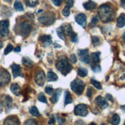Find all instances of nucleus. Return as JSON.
I'll use <instances>...</instances> for the list:
<instances>
[{"instance_id": "f257e3e1", "label": "nucleus", "mask_w": 125, "mask_h": 125, "mask_svg": "<svg viewBox=\"0 0 125 125\" xmlns=\"http://www.w3.org/2000/svg\"><path fill=\"white\" fill-rule=\"evenodd\" d=\"M98 15L100 17V19L104 23H107L113 19L115 13L112 8L107 4L101 5L98 8Z\"/></svg>"}, {"instance_id": "f03ea898", "label": "nucleus", "mask_w": 125, "mask_h": 125, "mask_svg": "<svg viewBox=\"0 0 125 125\" xmlns=\"http://www.w3.org/2000/svg\"><path fill=\"white\" fill-rule=\"evenodd\" d=\"M56 68L58 70H59L63 75L66 76L68 73H69L72 69V66L70 63L68 59L65 57L64 59H62L60 60L57 61L56 63Z\"/></svg>"}, {"instance_id": "7ed1b4c3", "label": "nucleus", "mask_w": 125, "mask_h": 125, "mask_svg": "<svg viewBox=\"0 0 125 125\" xmlns=\"http://www.w3.org/2000/svg\"><path fill=\"white\" fill-rule=\"evenodd\" d=\"M84 86L85 84L84 83V81H82L80 79H75L74 81L71 83V88L78 95H81L83 93V91L84 90Z\"/></svg>"}, {"instance_id": "20e7f679", "label": "nucleus", "mask_w": 125, "mask_h": 125, "mask_svg": "<svg viewBox=\"0 0 125 125\" xmlns=\"http://www.w3.org/2000/svg\"><path fill=\"white\" fill-rule=\"evenodd\" d=\"M39 20L41 23L46 25V26H49V25H52L55 23V15L52 13H48L43 14L41 16H39Z\"/></svg>"}, {"instance_id": "39448f33", "label": "nucleus", "mask_w": 125, "mask_h": 125, "mask_svg": "<svg viewBox=\"0 0 125 125\" xmlns=\"http://www.w3.org/2000/svg\"><path fill=\"white\" fill-rule=\"evenodd\" d=\"M10 74L6 69L0 68V86H5L10 81Z\"/></svg>"}, {"instance_id": "423d86ee", "label": "nucleus", "mask_w": 125, "mask_h": 125, "mask_svg": "<svg viewBox=\"0 0 125 125\" xmlns=\"http://www.w3.org/2000/svg\"><path fill=\"white\" fill-rule=\"evenodd\" d=\"M74 114L77 116L85 117L88 114V107L85 104H78L74 108Z\"/></svg>"}, {"instance_id": "0eeeda50", "label": "nucleus", "mask_w": 125, "mask_h": 125, "mask_svg": "<svg viewBox=\"0 0 125 125\" xmlns=\"http://www.w3.org/2000/svg\"><path fill=\"white\" fill-rule=\"evenodd\" d=\"M9 22L8 20L0 21V35L2 36H7L9 35Z\"/></svg>"}, {"instance_id": "6e6552de", "label": "nucleus", "mask_w": 125, "mask_h": 125, "mask_svg": "<svg viewBox=\"0 0 125 125\" xmlns=\"http://www.w3.org/2000/svg\"><path fill=\"white\" fill-rule=\"evenodd\" d=\"M35 82L36 84L42 86L45 82V74L43 70H39L35 76Z\"/></svg>"}, {"instance_id": "1a4fd4ad", "label": "nucleus", "mask_w": 125, "mask_h": 125, "mask_svg": "<svg viewBox=\"0 0 125 125\" xmlns=\"http://www.w3.org/2000/svg\"><path fill=\"white\" fill-rule=\"evenodd\" d=\"M21 32L24 36H27L31 30V26L29 22H23L20 26Z\"/></svg>"}, {"instance_id": "9d476101", "label": "nucleus", "mask_w": 125, "mask_h": 125, "mask_svg": "<svg viewBox=\"0 0 125 125\" xmlns=\"http://www.w3.org/2000/svg\"><path fill=\"white\" fill-rule=\"evenodd\" d=\"M75 21L78 25H80L81 27L85 28L87 25V17L84 13L78 14L75 16Z\"/></svg>"}, {"instance_id": "9b49d317", "label": "nucleus", "mask_w": 125, "mask_h": 125, "mask_svg": "<svg viewBox=\"0 0 125 125\" xmlns=\"http://www.w3.org/2000/svg\"><path fill=\"white\" fill-rule=\"evenodd\" d=\"M95 103L98 105L101 109H105L108 107V103L107 100L104 97H102L101 96H98L95 98Z\"/></svg>"}, {"instance_id": "f8f14e48", "label": "nucleus", "mask_w": 125, "mask_h": 125, "mask_svg": "<svg viewBox=\"0 0 125 125\" xmlns=\"http://www.w3.org/2000/svg\"><path fill=\"white\" fill-rule=\"evenodd\" d=\"M4 125H19V121L16 117L11 116L5 121Z\"/></svg>"}, {"instance_id": "ddd939ff", "label": "nucleus", "mask_w": 125, "mask_h": 125, "mask_svg": "<svg viewBox=\"0 0 125 125\" xmlns=\"http://www.w3.org/2000/svg\"><path fill=\"white\" fill-rule=\"evenodd\" d=\"M12 74H13V77L15 78L17 77H19V76H21V67L18 64H12Z\"/></svg>"}, {"instance_id": "4468645a", "label": "nucleus", "mask_w": 125, "mask_h": 125, "mask_svg": "<svg viewBox=\"0 0 125 125\" xmlns=\"http://www.w3.org/2000/svg\"><path fill=\"white\" fill-rule=\"evenodd\" d=\"M40 40L42 42L45 47L49 46L52 44V37L49 35H43L40 36Z\"/></svg>"}, {"instance_id": "2eb2a0df", "label": "nucleus", "mask_w": 125, "mask_h": 125, "mask_svg": "<svg viewBox=\"0 0 125 125\" xmlns=\"http://www.w3.org/2000/svg\"><path fill=\"white\" fill-rule=\"evenodd\" d=\"M61 27H62V29L64 32V34L67 36H71L74 32L72 28V26L70 24H63Z\"/></svg>"}, {"instance_id": "dca6fc26", "label": "nucleus", "mask_w": 125, "mask_h": 125, "mask_svg": "<svg viewBox=\"0 0 125 125\" xmlns=\"http://www.w3.org/2000/svg\"><path fill=\"white\" fill-rule=\"evenodd\" d=\"M83 6L86 10H92L97 8V4L92 1V0H89V1L83 4Z\"/></svg>"}, {"instance_id": "f3484780", "label": "nucleus", "mask_w": 125, "mask_h": 125, "mask_svg": "<svg viewBox=\"0 0 125 125\" xmlns=\"http://www.w3.org/2000/svg\"><path fill=\"white\" fill-rule=\"evenodd\" d=\"M11 91L14 94H15L16 96H19L20 93H21V90H20V86H19V84L17 83H12L11 85Z\"/></svg>"}, {"instance_id": "a211bd4d", "label": "nucleus", "mask_w": 125, "mask_h": 125, "mask_svg": "<svg viewBox=\"0 0 125 125\" xmlns=\"http://www.w3.org/2000/svg\"><path fill=\"white\" fill-rule=\"evenodd\" d=\"M117 24L119 28H123L125 26V15L124 14H121L119 16L117 21Z\"/></svg>"}, {"instance_id": "6ab92c4d", "label": "nucleus", "mask_w": 125, "mask_h": 125, "mask_svg": "<svg viewBox=\"0 0 125 125\" xmlns=\"http://www.w3.org/2000/svg\"><path fill=\"white\" fill-rule=\"evenodd\" d=\"M61 92H62V90L60 89H57L55 90V94H53V97H52V98L50 99L51 100V102L53 103V104H55V103H56L58 99H59V97H60L61 95Z\"/></svg>"}, {"instance_id": "aec40b11", "label": "nucleus", "mask_w": 125, "mask_h": 125, "mask_svg": "<svg viewBox=\"0 0 125 125\" xmlns=\"http://www.w3.org/2000/svg\"><path fill=\"white\" fill-rule=\"evenodd\" d=\"M100 52H96V53H92L91 57L92 59V62L93 63H98L100 62Z\"/></svg>"}, {"instance_id": "412c9836", "label": "nucleus", "mask_w": 125, "mask_h": 125, "mask_svg": "<svg viewBox=\"0 0 125 125\" xmlns=\"http://www.w3.org/2000/svg\"><path fill=\"white\" fill-rule=\"evenodd\" d=\"M58 80V76L52 71H49L47 73V80L48 81H56Z\"/></svg>"}, {"instance_id": "4be33fe9", "label": "nucleus", "mask_w": 125, "mask_h": 125, "mask_svg": "<svg viewBox=\"0 0 125 125\" xmlns=\"http://www.w3.org/2000/svg\"><path fill=\"white\" fill-rule=\"evenodd\" d=\"M22 63L25 67H28V68H31L32 66H33V62H32V60H31L29 57L22 58Z\"/></svg>"}, {"instance_id": "5701e85b", "label": "nucleus", "mask_w": 125, "mask_h": 125, "mask_svg": "<svg viewBox=\"0 0 125 125\" xmlns=\"http://www.w3.org/2000/svg\"><path fill=\"white\" fill-rule=\"evenodd\" d=\"M72 101L73 100L72 95L69 93V91H66L65 92V97H64V105L69 104L71 103H72Z\"/></svg>"}, {"instance_id": "b1692460", "label": "nucleus", "mask_w": 125, "mask_h": 125, "mask_svg": "<svg viewBox=\"0 0 125 125\" xmlns=\"http://www.w3.org/2000/svg\"><path fill=\"white\" fill-rule=\"evenodd\" d=\"M120 121H121V119H120V117H119L118 114L115 113V114H114L111 120L110 121V122L113 124V125H118L120 124Z\"/></svg>"}, {"instance_id": "393cba45", "label": "nucleus", "mask_w": 125, "mask_h": 125, "mask_svg": "<svg viewBox=\"0 0 125 125\" xmlns=\"http://www.w3.org/2000/svg\"><path fill=\"white\" fill-rule=\"evenodd\" d=\"M30 113L32 115V116H34V117H39L40 116V113H39V110H38V108L36 107H31L30 108Z\"/></svg>"}, {"instance_id": "a878e982", "label": "nucleus", "mask_w": 125, "mask_h": 125, "mask_svg": "<svg viewBox=\"0 0 125 125\" xmlns=\"http://www.w3.org/2000/svg\"><path fill=\"white\" fill-rule=\"evenodd\" d=\"M14 8L16 11H19V12H21V11H23L24 10V7H23V5L21 4L20 2L19 1H16L14 4Z\"/></svg>"}, {"instance_id": "bb28decb", "label": "nucleus", "mask_w": 125, "mask_h": 125, "mask_svg": "<svg viewBox=\"0 0 125 125\" xmlns=\"http://www.w3.org/2000/svg\"><path fill=\"white\" fill-rule=\"evenodd\" d=\"M91 69H92V71L94 73H99V72H101V66L99 65V63H92Z\"/></svg>"}, {"instance_id": "cd10ccee", "label": "nucleus", "mask_w": 125, "mask_h": 125, "mask_svg": "<svg viewBox=\"0 0 125 125\" xmlns=\"http://www.w3.org/2000/svg\"><path fill=\"white\" fill-rule=\"evenodd\" d=\"M78 75L81 77H84L88 75V70L84 68H79L78 70Z\"/></svg>"}, {"instance_id": "c85d7f7f", "label": "nucleus", "mask_w": 125, "mask_h": 125, "mask_svg": "<svg viewBox=\"0 0 125 125\" xmlns=\"http://www.w3.org/2000/svg\"><path fill=\"white\" fill-rule=\"evenodd\" d=\"M91 84L93 85L95 88H97V90H101V89H102L101 84L98 82V81H97V80H95L91 79Z\"/></svg>"}, {"instance_id": "c756f323", "label": "nucleus", "mask_w": 125, "mask_h": 125, "mask_svg": "<svg viewBox=\"0 0 125 125\" xmlns=\"http://www.w3.org/2000/svg\"><path fill=\"white\" fill-rule=\"evenodd\" d=\"M26 3L30 7H35L39 3V0H26Z\"/></svg>"}, {"instance_id": "7c9ffc66", "label": "nucleus", "mask_w": 125, "mask_h": 125, "mask_svg": "<svg viewBox=\"0 0 125 125\" xmlns=\"http://www.w3.org/2000/svg\"><path fill=\"white\" fill-rule=\"evenodd\" d=\"M81 58V61L83 62V63H85L87 64H89L91 63V59H90V56L88 55V54H87V55L85 56H83L80 57Z\"/></svg>"}, {"instance_id": "2f4dec72", "label": "nucleus", "mask_w": 125, "mask_h": 125, "mask_svg": "<svg viewBox=\"0 0 125 125\" xmlns=\"http://www.w3.org/2000/svg\"><path fill=\"white\" fill-rule=\"evenodd\" d=\"M12 103V97H9V96H6L5 97V105L6 107H10L11 104Z\"/></svg>"}, {"instance_id": "473e14b6", "label": "nucleus", "mask_w": 125, "mask_h": 125, "mask_svg": "<svg viewBox=\"0 0 125 125\" xmlns=\"http://www.w3.org/2000/svg\"><path fill=\"white\" fill-rule=\"evenodd\" d=\"M38 100H39L40 102L42 103H45V104H47V100H46V97H45V95L43 94L42 93H40L38 96Z\"/></svg>"}, {"instance_id": "72a5a7b5", "label": "nucleus", "mask_w": 125, "mask_h": 125, "mask_svg": "<svg viewBox=\"0 0 125 125\" xmlns=\"http://www.w3.org/2000/svg\"><path fill=\"white\" fill-rule=\"evenodd\" d=\"M57 34L59 36V38H61V39L63 40H64V34L62 29V27L61 26L59 27V28L57 29Z\"/></svg>"}, {"instance_id": "f704fd0d", "label": "nucleus", "mask_w": 125, "mask_h": 125, "mask_svg": "<svg viewBox=\"0 0 125 125\" xmlns=\"http://www.w3.org/2000/svg\"><path fill=\"white\" fill-rule=\"evenodd\" d=\"M12 50H13V46H12V45L8 44V46H6V48H5V50L4 51V54H5V55H7V54H9L10 52H12Z\"/></svg>"}, {"instance_id": "c9c22d12", "label": "nucleus", "mask_w": 125, "mask_h": 125, "mask_svg": "<svg viewBox=\"0 0 125 125\" xmlns=\"http://www.w3.org/2000/svg\"><path fill=\"white\" fill-rule=\"evenodd\" d=\"M91 41H92V43L96 46V45H98L100 43V39L97 36H92L91 37Z\"/></svg>"}, {"instance_id": "e433bc0d", "label": "nucleus", "mask_w": 125, "mask_h": 125, "mask_svg": "<svg viewBox=\"0 0 125 125\" xmlns=\"http://www.w3.org/2000/svg\"><path fill=\"white\" fill-rule=\"evenodd\" d=\"M87 54H88V49H84V50H78V55L80 57L85 56Z\"/></svg>"}, {"instance_id": "4c0bfd02", "label": "nucleus", "mask_w": 125, "mask_h": 125, "mask_svg": "<svg viewBox=\"0 0 125 125\" xmlns=\"http://www.w3.org/2000/svg\"><path fill=\"white\" fill-rule=\"evenodd\" d=\"M45 92L49 95H52L54 94V90L52 86H47L45 87Z\"/></svg>"}, {"instance_id": "58836bf2", "label": "nucleus", "mask_w": 125, "mask_h": 125, "mask_svg": "<svg viewBox=\"0 0 125 125\" xmlns=\"http://www.w3.org/2000/svg\"><path fill=\"white\" fill-rule=\"evenodd\" d=\"M25 125H38L37 122L33 119H29L25 122Z\"/></svg>"}, {"instance_id": "ea45409f", "label": "nucleus", "mask_w": 125, "mask_h": 125, "mask_svg": "<svg viewBox=\"0 0 125 125\" xmlns=\"http://www.w3.org/2000/svg\"><path fill=\"white\" fill-rule=\"evenodd\" d=\"M62 15H64V16H68L69 15H70V9H69V8L68 7H64V9H63V10H62Z\"/></svg>"}, {"instance_id": "a19ab883", "label": "nucleus", "mask_w": 125, "mask_h": 125, "mask_svg": "<svg viewBox=\"0 0 125 125\" xmlns=\"http://www.w3.org/2000/svg\"><path fill=\"white\" fill-rule=\"evenodd\" d=\"M71 41L73 42H78V35L75 33V32H73V33L71 35Z\"/></svg>"}, {"instance_id": "79ce46f5", "label": "nucleus", "mask_w": 125, "mask_h": 125, "mask_svg": "<svg viewBox=\"0 0 125 125\" xmlns=\"http://www.w3.org/2000/svg\"><path fill=\"white\" fill-rule=\"evenodd\" d=\"M97 22H98V18H97V16H94L93 17V19H91V26H95L97 23Z\"/></svg>"}, {"instance_id": "37998d69", "label": "nucleus", "mask_w": 125, "mask_h": 125, "mask_svg": "<svg viewBox=\"0 0 125 125\" xmlns=\"http://www.w3.org/2000/svg\"><path fill=\"white\" fill-rule=\"evenodd\" d=\"M52 2L56 6H60L63 2V0H52Z\"/></svg>"}, {"instance_id": "c03bdc74", "label": "nucleus", "mask_w": 125, "mask_h": 125, "mask_svg": "<svg viewBox=\"0 0 125 125\" xmlns=\"http://www.w3.org/2000/svg\"><path fill=\"white\" fill-rule=\"evenodd\" d=\"M58 124H60V125H63L64 123H65V120L64 118L61 117H58Z\"/></svg>"}, {"instance_id": "a18cd8bd", "label": "nucleus", "mask_w": 125, "mask_h": 125, "mask_svg": "<svg viewBox=\"0 0 125 125\" xmlns=\"http://www.w3.org/2000/svg\"><path fill=\"white\" fill-rule=\"evenodd\" d=\"M92 93H93V90H92V88L88 87V90H87V96H88V97H91Z\"/></svg>"}, {"instance_id": "49530a36", "label": "nucleus", "mask_w": 125, "mask_h": 125, "mask_svg": "<svg viewBox=\"0 0 125 125\" xmlns=\"http://www.w3.org/2000/svg\"><path fill=\"white\" fill-rule=\"evenodd\" d=\"M66 6L68 8H72L73 6V1L72 0H66Z\"/></svg>"}, {"instance_id": "de8ad7c7", "label": "nucleus", "mask_w": 125, "mask_h": 125, "mask_svg": "<svg viewBox=\"0 0 125 125\" xmlns=\"http://www.w3.org/2000/svg\"><path fill=\"white\" fill-rule=\"evenodd\" d=\"M71 60H72L73 63H76V62H77V57H76L74 54H72L71 55Z\"/></svg>"}, {"instance_id": "09e8293b", "label": "nucleus", "mask_w": 125, "mask_h": 125, "mask_svg": "<svg viewBox=\"0 0 125 125\" xmlns=\"http://www.w3.org/2000/svg\"><path fill=\"white\" fill-rule=\"evenodd\" d=\"M106 98H107V100H108L111 101V102H113V101H114V100H113V97H112L111 94H107L106 95Z\"/></svg>"}, {"instance_id": "8fccbe9b", "label": "nucleus", "mask_w": 125, "mask_h": 125, "mask_svg": "<svg viewBox=\"0 0 125 125\" xmlns=\"http://www.w3.org/2000/svg\"><path fill=\"white\" fill-rule=\"evenodd\" d=\"M55 123V118L54 117H51L50 118V121H48V124H50V125H52V124H54Z\"/></svg>"}, {"instance_id": "3c124183", "label": "nucleus", "mask_w": 125, "mask_h": 125, "mask_svg": "<svg viewBox=\"0 0 125 125\" xmlns=\"http://www.w3.org/2000/svg\"><path fill=\"white\" fill-rule=\"evenodd\" d=\"M75 125H85V123H84L83 121L79 120V121H76Z\"/></svg>"}, {"instance_id": "603ef678", "label": "nucleus", "mask_w": 125, "mask_h": 125, "mask_svg": "<svg viewBox=\"0 0 125 125\" xmlns=\"http://www.w3.org/2000/svg\"><path fill=\"white\" fill-rule=\"evenodd\" d=\"M15 52H20V50H21V47L20 46H18V47H16V48H15V50H14Z\"/></svg>"}, {"instance_id": "864d4df0", "label": "nucleus", "mask_w": 125, "mask_h": 125, "mask_svg": "<svg viewBox=\"0 0 125 125\" xmlns=\"http://www.w3.org/2000/svg\"><path fill=\"white\" fill-rule=\"evenodd\" d=\"M121 5L122 6H124L125 5V0H121Z\"/></svg>"}, {"instance_id": "5fc2aeb1", "label": "nucleus", "mask_w": 125, "mask_h": 125, "mask_svg": "<svg viewBox=\"0 0 125 125\" xmlns=\"http://www.w3.org/2000/svg\"><path fill=\"white\" fill-rule=\"evenodd\" d=\"M54 46H55V47H56V48H57V47H58V48H60V47H61V46H58L56 42L54 43Z\"/></svg>"}, {"instance_id": "6e6d98bb", "label": "nucleus", "mask_w": 125, "mask_h": 125, "mask_svg": "<svg viewBox=\"0 0 125 125\" xmlns=\"http://www.w3.org/2000/svg\"><path fill=\"white\" fill-rule=\"evenodd\" d=\"M0 111H2V103L0 102Z\"/></svg>"}, {"instance_id": "4d7b16f0", "label": "nucleus", "mask_w": 125, "mask_h": 125, "mask_svg": "<svg viewBox=\"0 0 125 125\" xmlns=\"http://www.w3.org/2000/svg\"><path fill=\"white\" fill-rule=\"evenodd\" d=\"M121 109H122V110H123V111L125 112V105H124V106H121Z\"/></svg>"}, {"instance_id": "13d9d810", "label": "nucleus", "mask_w": 125, "mask_h": 125, "mask_svg": "<svg viewBox=\"0 0 125 125\" xmlns=\"http://www.w3.org/2000/svg\"><path fill=\"white\" fill-rule=\"evenodd\" d=\"M123 39H124V42H125V32L123 33Z\"/></svg>"}, {"instance_id": "bf43d9fd", "label": "nucleus", "mask_w": 125, "mask_h": 125, "mask_svg": "<svg viewBox=\"0 0 125 125\" xmlns=\"http://www.w3.org/2000/svg\"><path fill=\"white\" fill-rule=\"evenodd\" d=\"M2 46H3V45H2V42H0V48H2Z\"/></svg>"}, {"instance_id": "052dcab7", "label": "nucleus", "mask_w": 125, "mask_h": 125, "mask_svg": "<svg viewBox=\"0 0 125 125\" xmlns=\"http://www.w3.org/2000/svg\"><path fill=\"white\" fill-rule=\"evenodd\" d=\"M89 125H97V124H94V123H91Z\"/></svg>"}, {"instance_id": "680f3d73", "label": "nucleus", "mask_w": 125, "mask_h": 125, "mask_svg": "<svg viewBox=\"0 0 125 125\" xmlns=\"http://www.w3.org/2000/svg\"><path fill=\"white\" fill-rule=\"evenodd\" d=\"M42 11H43L42 9H41V10H39V12H38V13H42Z\"/></svg>"}, {"instance_id": "e2e57ef3", "label": "nucleus", "mask_w": 125, "mask_h": 125, "mask_svg": "<svg viewBox=\"0 0 125 125\" xmlns=\"http://www.w3.org/2000/svg\"><path fill=\"white\" fill-rule=\"evenodd\" d=\"M101 125H106V124H101Z\"/></svg>"}, {"instance_id": "0e129e2a", "label": "nucleus", "mask_w": 125, "mask_h": 125, "mask_svg": "<svg viewBox=\"0 0 125 125\" xmlns=\"http://www.w3.org/2000/svg\"><path fill=\"white\" fill-rule=\"evenodd\" d=\"M124 125H125V123H124Z\"/></svg>"}, {"instance_id": "69168bd1", "label": "nucleus", "mask_w": 125, "mask_h": 125, "mask_svg": "<svg viewBox=\"0 0 125 125\" xmlns=\"http://www.w3.org/2000/svg\"><path fill=\"white\" fill-rule=\"evenodd\" d=\"M124 55H125V53H124Z\"/></svg>"}]
</instances>
